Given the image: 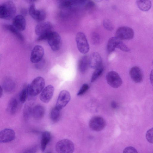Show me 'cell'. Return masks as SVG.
I'll return each mask as SVG.
<instances>
[{
    "label": "cell",
    "instance_id": "obj_1",
    "mask_svg": "<svg viewBox=\"0 0 153 153\" xmlns=\"http://www.w3.org/2000/svg\"><path fill=\"white\" fill-rule=\"evenodd\" d=\"M16 12L15 5L12 1H7L0 4L1 19H10L13 18Z\"/></svg>",
    "mask_w": 153,
    "mask_h": 153
},
{
    "label": "cell",
    "instance_id": "obj_2",
    "mask_svg": "<svg viewBox=\"0 0 153 153\" xmlns=\"http://www.w3.org/2000/svg\"><path fill=\"white\" fill-rule=\"evenodd\" d=\"M45 85V80L42 77L38 76L35 78L28 85L29 96L34 97L38 95L43 90Z\"/></svg>",
    "mask_w": 153,
    "mask_h": 153
},
{
    "label": "cell",
    "instance_id": "obj_3",
    "mask_svg": "<svg viewBox=\"0 0 153 153\" xmlns=\"http://www.w3.org/2000/svg\"><path fill=\"white\" fill-rule=\"evenodd\" d=\"M55 149L57 153H73L74 146L71 140L63 139L56 143Z\"/></svg>",
    "mask_w": 153,
    "mask_h": 153
},
{
    "label": "cell",
    "instance_id": "obj_4",
    "mask_svg": "<svg viewBox=\"0 0 153 153\" xmlns=\"http://www.w3.org/2000/svg\"><path fill=\"white\" fill-rule=\"evenodd\" d=\"M76 41L77 48L82 53L85 54L89 50V46L85 35L83 33L79 32L76 36Z\"/></svg>",
    "mask_w": 153,
    "mask_h": 153
},
{
    "label": "cell",
    "instance_id": "obj_5",
    "mask_svg": "<svg viewBox=\"0 0 153 153\" xmlns=\"http://www.w3.org/2000/svg\"><path fill=\"white\" fill-rule=\"evenodd\" d=\"M134 35V31L131 28L127 26H122L117 30L115 37L120 40H130L133 38Z\"/></svg>",
    "mask_w": 153,
    "mask_h": 153
},
{
    "label": "cell",
    "instance_id": "obj_6",
    "mask_svg": "<svg viewBox=\"0 0 153 153\" xmlns=\"http://www.w3.org/2000/svg\"><path fill=\"white\" fill-rule=\"evenodd\" d=\"M107 83L111 87L117 88L122 83V80L118 74L115 71H111L108 72L106 76Z\"/></svg>",
    "mask_w": 153,
    "mask_h": 153
},
{
    "label": "cell",
    "instance_id": "obj_7",
    "mask_svg": "<svg viewBox=\"0 0 153 153\" xmlns=\"http://www.w3.org/2000/svg\"><path fill=\"white\" fill-rule=\"evenodd\" d=\"M105 122L102 117L96 116L92 117L90 120L89 126L92 130L97 131H101L105 127Z\"/></svg>",
    "mask_w": 153,
    "mask_h": 153
},
{
    "label": "cell",
    "instance_id": "obj_8",
    "mask_svg": "<svg viewBox=\"0 0 153 153\" xmlns=\"http://www.w3.org/2000/svg\"><path fill=\"white\" fill-rule=\"evenodd\" d=\"M48 44L51 49L53 51L59 50L61 45V38L57 32L52 31L48 39Z\"/></svg>",
    "mask_w": 153,
    "mask_h": 153
},
{
    "label": "cell",
    "instance_id": "obj_9",
    "mask_svg": "<svg viewBox=\"0 0 153 153\" xmlns=\"http://www.w3.org/2000/svg\"><path fill=\"white\" fill-rule=\"evenodd\" d=\"M70 99L71 96L68 91L65 90L62 91L59 94L55 107L61 110L68 103Z\"/></svg>",
    "mask_w": 153,
    "mask_h": 153
},
{
    "label": "cell",
    "instance_id": "obj_10",
    "mask_svg": "<svg viewBox=\"0 0 153 153\" xmlns=\"http://www.w3.org/2000/svg\"><path fill=\"white\" fill-rule=\"evenodd\" d=\"M52 25L50 22H42L37 25L35 32L36 34L39 36L52 32Z\"/></svg>",
    "mask_w": 153,
    "mask_h": 153
},
{
    "label": "cell",
    "instance_id": "obj_11",
    "mask_svg": "<svg viewBox=\"0 0 153 153\" xmlns=\"http://www.w3.org/2000/svg\"><path fill=\"white\" fill-rule=\"evenodd\" d=\"M44 53L43 47L39 45H36L33 48L31 52L30 60L31 62L36 63L43 59Z\"/></svg>",
    "mask_w": 153,
    "mask_h": 153
},
{
    "label": "cell",
    "instance_id": "obj_12",
    "mask_svg": "<svg viewBox=\"0 0 153 153\" xmlns=\"http://www.w3.org/2000/svg\"><path fill=\"white\" fill-rule=\"evenodd\" d=\"M16 137L15 131L12 129L6 128L0 131V143H7L13 140Z\"/></svg>",
    "mask_w": 153,
    "mask_h": 153
},
{
    "label": "cell",
    "instance_id": "obj_13",
    "mask_svg": "<svg viewBox=\"0 0 153 153\" xmlns=\"http://www.w3.org/2000/svg\"><path fill=\"white\" fill-rule=\"evenodd\" d=\"M54 91V88L53 86H47L42 91L40 96V100L44 103L49 102L52 98Z\"/></svg>",
    "mask_w": 153,
    "mask_h": 153
},
{
    "label": "cell",
    "instance_id": "obj_14",
    "mask_svg": "<svg viewBox=\"0 0 153 153\" xmlns=\"http://www.w3.org/2000/svg\"><path fill=\"white\" fill-rule=\"evenodd\" d=\"M89 66L92 68L96 69L102 65V59L99 54L96 52L92 53L88 58Z\"/></svg>",
    "mask_w": 153,
    "mask_h": 153
},
{
    "label": "cell",
    "instance_id": "obj_15",
    "mask_svg": "<svg viewBox=\"0 0 153 153\" xmlns=\"http://www.w3.org/2000/svg\"><path fill=\"white\" fill-rule=\"evenodd\" d=\"M132 80L136 83H140L143 79V74L141 69L138 67L135 66L130 69L129 72Z\"/></svg>",
    "mask_w": 153,
    "mask_h": 153
},
{
    "label": "cell",
    "instance_id": "obj_16",
    "mask_svg": "<svg viewBox=\"0 0 153 153\" xmlns=\"http://www.w3.org/2000/svg\"><path fill=\"white\" fill-rule=\"evenodd\" d=\"M21 104L18 98H12L8 104L7 107L8 111L12 115L16 114L20 109Z\"/></svg>",
    "mask_w": 153,
    "mask_h": 153
},
{
    "label": "cell",
    "instance_id": "obj_17",
    "mask_svg": "<svg viewBox=\"0 0 153 153\" xmlns=\"http://www.w3.org/2000/svg\"><path fill=\"white\" fill-rule=\"evenodd\" d=\"M12 23V25L19 31L24 30L25 28L26 20L22 15H18L14 17Z\"/></svg>",
    "mask_w": 153,
    "mask_h": 153
},
{
    "label": "cell",
    "instance_id": "obj_18",
    "mask_svg": "<svg viewBox=\"0 0 153 153\" xmlns=\"http://www.w3.org/2000/svg\"><path fill=\"white\" fill-rule=\"evenodd\" d=\"M2 84L3 89L6 92L12 93L15 90L16 87L15 83L10 78H5Z\"/></svg>",
    "mask_w": 153,
    "mask_h": 153
},
{
    "label": "cell",
    "instance_id": "obj_19",
    "mask_svg": "<svg viewBox=\"0 0 153 153\" xmlns=\"http://www.w3.org/2000/svg\"><path fill=\"white\" fill-rule=\"evenodd\" d=\"M44 113L45 110L43 107L40 105H37L33 108L32 115L35 119L39 120L43 117Z\"/></svg>",
    "mask_w": 153,
    "mask_h": 153
},
{
    "label": "cell",
    "instance_id": "obj_20",
    "mask_svg": "<svg viewBox=\"0 0 153 153\" xmlns=\"http://www.w3.org/2000/svg\"><path fill=\"white\" fill-rule=\"evenodd\" d=\"M51 138V134L49 131H45L42 133L41 141V148L42 152H43L45 151Z\"/></svg>",
    "mask_w": 153,
    "mask_h": 153
},
{
    "label": "cell",
    "instance_id": "obj_21",
    "mask_svg": "<svg viewBox=\"0 0 153 153\" xmlns=\"http://www.w3.org/2000/svg\"><path fill=\"white\" fill-rule=\"evenodd\" d=\"M85 0H63L60 2V6L63 8L68 7L72 6L85 4Z\"/></svg>",
    "mask_w": 153,
    "mask_h": 153
},
{
    "label": "cell",
    "instance_id": "obj_22",
    "mask_svg": "<svg viewBox=\"0 0 153 153\" xmlns=\"http://www.w3.org/2000/svg\"><path fill=\"white\" fill-rule=\"evenodd\" d=\"M136 4L138 8L143 11H148L152 6L151 1L149 0H138Z\"/></svg>",
    "mask_w": 153,
    "mask_h": 153
},
{
    "label": "cell",
    "instance_id": "obj_23",
    "mask_svg": "<svg viewBox=\"0 0 153 153\" xmlns=\"http://www.w3.org/2000/svg\"><path fill=\"white\" fill-rule=\"evenodd\" d=\"M6 29L8 30L14 34L21 41H23L24 38L19 31L16 28L12 25H5L4 26Z\"/></svg>",
    "mask_w": 153,
    "mask_h": 153
},
{
    "label": "cell",
    "instance_id": "obj_24",
    "mask_svg": "<svg viewBox=\"0 0 153 153\" xmlns=\"http://www.w3.org/2000/svg\"><path fill=\"white\" fill-rule=\"evenodd\" d=\"M88 65V57L87 55H85L81 58L79 63V68L80 71L82 73H85Z\"/></svg>",
    "mask_w": 153,
    "mask_h": 153
},
{
    "label": "cell",
    "instance_id": "obj_25",
    "mask_svg": "<svg viewBox=\"0 0 153 153\" xmlns=\"http://www.w3.org/2000/svg\"><path fill=\"white\" fill-rule=\"evenodd\" d=\"M119 40L115 37H112L109 39L107 46V50L108 52H111L115 49Z\"/></svg>",
    "mask_w": 153,
    "mask_h": 153
},
{
    "label": "cell",
    "instance_id": "obj_26",
    "mask_svg": "<svg viewBox=\"0 0 153 153\" xmlns=\"http://www.w3.org/2000/svg\"><path fill=\"white\" fill-rule=\"evenodd\" d=\"M61 117L60 110L56 107L53 108L51 111L50 117L51 120L53 122H57L59 120Z\"/></svg>",
    "mask_w": 153,
    "mask_h": 153
},
{
    "label": "cell",
    "instance_id": "obj_27",
    "mask_svg": "<svg viewBox=\"0 0 153 153\" xmlns=\"http://www.w3.org/2000/svg\"><path fill=\"white\" fill-rule=\"evenodd\" d=\"M28 86V85L24 87L19 95L18 99L22 104L25 102L29 95Z\"/></svg>",
    "mask_w": 153,
    "mask_h": 153
},
{
    "label": "cell",
    "instance_id": "obj_28",
    "mask_svg": "<svg viewBox=\"0 0 153 153\" xmlns=\"http://www.w3.org/2000/svg\"><path fill=\"white\" fill-rule=\"evenodd\" d=\"M40 10L36 8L34 4H32L29 9V13L31 16L36 21L40 15Z\"/></svg>",
    "mask_w": 153,
    "mask_h": 153
},
{
    "label": "cell",
    "instance_id": "obj_29",
    "mask_svg": "<svg viewBox=\"0 0 153 153\" xmlns=\"http://www.w3.org/2000/svg\"><path fill=\"white\" fill-rule=\"evenodd\" d=\"M33 108L31 103H27L25 105L23 111V117L25 119H27L32 114Z\"/></svg>",
    "mask_w": 153,
    "mask_h": 153
},
{
    "label": "cell",
    "instance_id": "obj_30",
    "mask_svg": "<svg viewBox=\"0 0 153 153\" xmlns=\"http://www.w3.org/2000/svg\"><path fill=\"white\" fill-rule=\"evenodd\" d=\"M104 70V67L102 65L96 69L93 73L91 79V82L95 81L102 74Z\"/></svg>",
    "mask_w": 153,
    "mask_h": 153
},
{
    "label": "cell",
    "instance_id": "obj_31",
    "mask_svg": "<svg viewBox=\"0 0 153 153\" xmlns=\"http://www.w3.org/2000/svg\"><path fill=\"white\" fill-rule=\"evenodd\" d=\"M116 48H118L121 50L127 52L130 51L129 48L121 40H118Z\"/></svg>",
    "mask_w": 153,
    "mask_h": 153
},
{
    "label": "cell",
    "instance_id": "obj_32",
    "mask_svg": "<svg viewBox=\"0 0 153 153\" xmlns=\"http://www.w3.org/2000/svg\"><path fill=\"white\" fill-rule=\"evenodd\" d=\"M103 25L105 29L108 31H112L114 29L113 25L109 19H105L103 22Z\"/></svg>",
    "mask_w": 153,
    "mask_h": 153
},
{
    "label": "cell",
    "instance_id": "obj_33",
    "mask_svg": "<svg viewBox=\"0 0 153 153\" xmlns=\"http://www.w3.org/2000/svg\"><path fill=\"white\" fill-rule=\"evenodd\" d=\"M88 88L89 86L88 84L85 83L83 84L77 92V95L80 96L83 95L87 91Z\"/></svg>",
    "mask_w": 153,
    "mask_h": 153
},
{
    "label": "cell",
    "instance_id": "obj_34",
    "mask_svg": "<svg viewBox=\"0 0 153 153\" xmlns=\"http://www.w3.org/2000/svg\"><path fill=\"white\" fill-rule=\"evenodd\" d=\"M153 129L152 128L146 132V138L147 140L150 143H153Z\"/></svg>",
    "mask_w": 153,
    "mask_h": 153
},
{
    "label": "cell",
    "instance_id": "obj_35",
    "mask_svg": "<svg viewBox=\"0 0 153 153\" xmlns=\"http://www.w3.org/2000/svg\"><path fill=\"white\" fill-rule=\"evenodd\" d=\"M123 153H138L136 149L132 146L126 147L123 150Z\"/></svg>",
    "mask_w": 153,
    "mask_h": 153
},
{
    "label": "cell",
    "instance_id": "obj_36",
    "mask_svg": "<svg viewBox=\"0 0 153 153\" xmlns=\"http://www.w3.org/2000/svg\"><path fill=\"white\" fill-rule=\"evenodd\" d=\"M85 4L86 8L89 10H91L93 9L95 7V4L92 1H86Z\"/></svg>",
    "mask_w": 153,
    "mask_h": 153
},
{
    "label": "cell",
    "instance_id": "obj_37",
    "mask_svg": "<svg viewBox=\"0 0 153 153\" xmlns=\"http://www.w3.org/2000/svg\"><path fill=\"white\" fill-rule=\"evenodd\" d=\"M91 39L94 43H97L100 40L99 36L97 33H94L92 35Z\"/></svg>",
    "mask_w": 153,
    "mask_h": 153
},
{
    "label": "cell",
    "instance_id": "obj_38",
    "mask_svg": "<svg viewBox=\"0 0 153 153\" xmlns=\"http://www.w3.org/2000/svg\"><path fill=\"white\" fill-rule=\"evenodd\" d=\"M35 64L36 68L37 69H40L42 68L44 66L45 61L42 59L41 60Z\"/></svg>",
    "mask_w": 153,
    "mask_h": 153
},
{
    "label": "cell",
    "instance_id": "obj_39",
    "mask_svg": "<svg viewBox=\"0 0 153 153\" xmlns=\"http://www.w3.org/2000/svg\"><path fill=\"white\" fill-rule=\"evenodd\" d=\"M111 106L113 108H116L118 107V105L117 103L114 101H113L111 103Z\"/></svg>",
    "mask_w": 153,
    "mask_h": 153
},
{
    "label": "cell",
    "instance_id": "obj_40",
    "mask_svg": "<svg viewBox=\"0 0 153 153\" xmlns=\"http://www.w3.org/2000/svg\"><path fill=\"white\" fill-rule=\"evenodd\" d=\"M150 79L151 83H152V85L153 83V71L152 70L151 71V72L150 74Z\"/></svg>",
    "mask_w": 153,
    "mask_h": 153
},
{
    "label": "cell",
    "instance_id": "obj_41",
    "mask_svg": "<svg viewBox=\"0 0 153 153\" xmlns=\"http://www.w3.org/2000/svg\"><path fill=\"white\" fill-rule=\"evenodd\" d=\"M3 89L2 87L0 85V98L3 94Z\"/></svg>",
    "mask_w": 153,
    "mask_h": 153
},
{
    "label": "cell",
    "instance_id": "obj_42",
    "mask_svg": "<svg viewBox=\"0 0 153 153\" xmlns=\"http://www.w3.org/2000/svg\"><path fill=\"white\" fill-rule=\"evenodd\" d=\"M47 153H51L50 152H47Z\"/></svg>",
    "mask_w": 153,
    "mask_h": 153
}]
</instances>
